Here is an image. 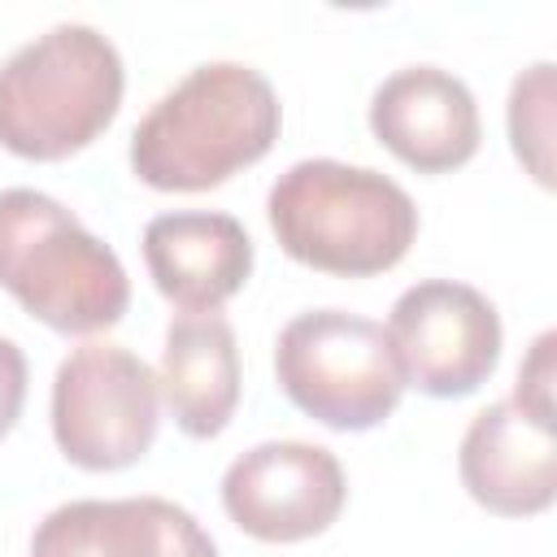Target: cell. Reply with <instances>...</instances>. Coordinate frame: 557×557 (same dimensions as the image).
Masks as SVG:
<instances>
[{
	"label": "cell",
	"mask_w": 557,
	"mask_h": 557,
	"mask_svg": "<svg viewBox=\"0 0 557 557\" xmlns=\"http://www.w3.org/2000/svg\"><path fill=\"white\" fill-rule=\"evenodd\" d=\"M513 396L527 400V405H540V409H553V331H544L527 361L518 366V383H513Z\"/></svg>",
	"instance_id": "9a60e30c"
},
{
	"label": "cell",
	"mask_w": 557,
	"mask_h": 557,
	"mask_svg": "<svg viewBox=\"0 0 557 557\" xmlns=\"http://www.w3.org/2000/svg\"><path fill=\"white\" fill-rule=\"evenodd\" d=\"M30 557H35V553H30Z\"/></svg>",
	"instance_id": "e0dca14e"
},
{
	"label": "cell",
	"mask_w": 557,
	"mask_h": 557,
	"mask_svg": "<svg viewBox=\"0 0 557 557\" xmlns=\"http://www.w3.org/2000/svg\"><path fill=\"white\" fill-rule=\"evenodd\" d=\"M370 131L422 174L466 165L483 139L474 91L440 65H405L387 74L370 96Z\"/></svg>",
	"instance_id": "30bf717a"
},
{
	"label": "cell",
	"mask_w": 557,
	"mask_h": 557,
	"mask_svg": "<svg viewBox=\"0 0 557 557\" xmlns=\"http://www.w3.org/2000/svg\"><path fill=\"white\" fill-rule=\"evenodd\" d=\"M509 139L518 161L548 187L553 183V161H548V139H553V61H535L522 70L509 87Z\"/></svg>",
	"instance_id": "5bb4252c"
},
{
	"label": "cell",
	"mask_w": 557,
	"mask_h": 557,
	"mask_svg": "<svg viewBox=\"0 0 557 557\" xmlns=\"http://www.w3.org/2000/svg\"><path fill=\"white\" fill-rule=\"evenodd\" d=\"M383 331L396 348L405 383L440 400L479 392L496 370L505 339L496 305L457 278H422L405 287Z\"/></svg>",
	"instance_id": "52a82bcc"
},
{
	"label": "cell",
	"mask_w": 557,
	"mask_h": 557,
	"mask_svg": "<svg viewBox=\"0 0 557 557\" xmlns=\"http://www.w3.org/2000/svg\"><path fill=\"white\" fill-rule=\"evenodd\" d=\"M157 374L122 344H78L52 379V440L78 470H126L157 440Z\"/></svg>",
	"instance_id": "8992f818"
},
{
	"label": "cell",
	"mask_w": 557,
	"mask_h": 557,
	"mask_svg": "<svg viewBox=\"0 0 557 557\" xmlns=\"http://www.w3.org/2000/svg\"><path fill=\"white\" fill-rule=\"evenodd\" d=\"M344 500L348 479L339 457L305 440H265L239 453L222 474V509L239 531L265 544L322 535Z\"/></svg>",
	"instance_id": "ba28073f"
},
{
	"label": "cell",
	"mask_w": 557,
	"mask_h": 557,
	"mask_svg": "<svg viewBox=\"0 0 557 557\" xmlns=\"http://www.w3.org/2000/svg\"><path fill=\"white\" fill-rule=\"evenodd\" d=\"M157 387L191 440L226 431L239 405V348L222 313H174L165 326Z\"/></svg>",
	"instance_id": "4fadbf2b"
},
{
	"label": "cell",
	"mask_w": 557,
	"mask_h": 557,
	"mask_svg": "<svg viewBox=\"0 0 557 557\" xmlns=\"http://www.w3.org/2000/svg\"><path fill=\"white\" fill-rule=\"evenodd\" d=\"M22 400H26V357L9 335H0V440L13 431Z\"/></svg>",
	"instance_id": "2e32d148"
},
{
	"label": "cell",
	"mask_w": 557,
	"mask_h": 557,
	"mask_svg": "<svg viewBox=\"0 0 557 557\" xmlns=\"http://www.w3.org/2000/svg\"><path fill=\"white\" fill-rule=\"evenodd\" d=\"M0 287L61 335L104 331L131 305L117 252L35 187L0 191Z\"/></svg>",
	"instance_id": "277c9868"
},
{
	"label": "cell",
	"mask_w": 557,
	"mask_h": 557,
	"mask_svg": "<svg viewBox=\"0 0 557 557\" xmlns=\"http://www.w3.org/2000/svg\"><path fill=\"white\" fill-rule=\"evenodd\" d=\"M283 126L274 83L244 61L187 70L135 126L131 170L157 191H209L261 161Z\"/></svg>",
	"instance_id": "6da1fadb"
},
{
	"label": "cell",
	"mask_w": 557,
	"mask_h": 557,
	"mask_svg": "<svg viewBox=\"0 0 557 557\" xmlns=\"http://www.w3.org/2000/svg\"><path fill=\"white\" fill-rule=\"evenodd\" d=\"M457 470L466 492L505 518H527L553 505L557 492V440L553 409L505 396L479 409L461 435Z\"/></svg>",
	"instance_id": "9c48e42d"
},
{
	"label": "cell",
	"mask_w": 557,
	"mask_h": 557,
	"mask_svg": "<svg viewBox=\"0 0 557 557\" xmlns=\"http://www.w3.org/2000/svg\"><path fill=\"white\" fill-rule=\"evenodd\" d=\"M274 374L296 409L331 431H370L405 396L387 331L348 309H305L274 344Z\"/></svg>",
	"instance_id": "5b68a950"
},
{
	"label": "cell",
	"mask_w": 557,
	"mask_h": 557,
	"mask_svg": "<svg viewBox=\"0 0 557 557\" xmlns=\"http://www.w3.org/2000/svg\"><path fill=\"white\" fill-rule=\"evenodd\" d=\"M35 557H218L213 535L165 496L70 500L30 540Z\"/></svg>",
	"instance_id": "8fae6325"
},
{
	"label": "cell",
	"mask_w": 557,
	"mask_h": 557,
	"mask_svg": "<svg viewBox=\"0 0 557 557\" xmlns=\"http://www.w3.org/2000/svg\"><path fill=\"white\" fill-rule=\"evenodd\" d=\"M144 261L183 313H218L252 274V239L231 213L178 209L144 226Z\"/></svg>",
	"instance_id": "7c38bea8"
},
{
	"label": "cell",
	"mask_w": 557,
	"mask_h": 557,
	"mask_svg": "<svg viewBox=\"0 0 557 557\" xmlns=\"http://www.w3.org/2000/svg\"><path fill=\"white\" fill-rule=\"evenodd\" d=\"M265 213L292 261L344 278L392 270L418 235V205L396 178L335 157L287 165L270 187Z\"/></svg>",
	"instance_id": "7a4b0ae2"
},
{
	"label": "cell",
	"mask_w": 557,
	"mask_h": 557,
	"mask_svg": "<svg viewBox=\"0 0 557 557\" xmlns=\"http://www.w3.org/2000/svg\"><path fill=\"white\" fill-rule=\"evenodd\" d=\"M117 44L87 22H57L0 65V144L26 161L87 148L122 104Z\"/></svg>",
	"instance_id": "3957f363"
}]
</instances>
